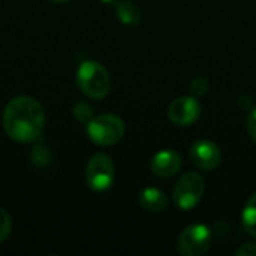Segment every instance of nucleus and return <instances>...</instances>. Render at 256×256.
Instances as JSON below:
<instances>
[{
  "label": "nucleus",
  "mask_w": 256,
  "mask_h": 256,
  "mask_svg": "<svg viewBox=\"0 0 256 256\" xmlns=\"http://www.w3.org/2000/svg\"><path fill=\"white\" fill-rule=\"evenodd\" d=\"M45 124L42 105L30 96L14 98L3 111V128L8 136L16 142L36 141Z\"/></svg>",
  "instance_id": "obj_1"
},
{
  "label": "nucleus",
  "mask_w": 256,
  "mask_h": 256,
  "mask_svg": "<svg viewBox=\"0 0 256 256\" xmlns=\"http://www.w3.org/2000/svg\"><path fill=\"white\" fill-rule=\"evenodd\" d=\"M76 84L92 99H104L111 88V76L104 64L94 60L81 63L76 72Z\"/></svg>",
  "instance_id": "obj_2"
},
{
  "label": "nucleus",
  "mask_w": 256,
  "mask_h": 256,
  "mask_svg": "<svg viewBox=\"0 0 256 256\" xmlns=\"http://www.w3.org/2000/svg\"><path fill=\"white\" fill-rule=\"evenodd\" d=\"M87 135L96 146H114L124 135V122L114 114H100L87 123Z\"/></svg>",
  "instance_id": "obj_3"
},
{
  "label": "nucleus",
  "mask_w": 256,
  "mask_h": 256,
  "mask_svg": "<svg viewBox=\"0 0 256 256\" xmlns=\"http://www.w3.org/2000/svg\"><path fill=\"white\" fill-rule=\"evenodd\" d=\"M206 192V182L198 172H186L176 183L172 200L180 210H192L200 204Z\"/></svg>",
  "instance_id": "obj_4"
},
{
  "label": "nucleus",
  "mask_w": 256,
  "mask_h": 256,
  "mask_svg": "<svg viewBox=\"0 0 256 256\" xmlns=\"http://www.w3.org/2000/svg\"><path fill=\"white\" fill-rule=\"evenodd\" d=\"M116 178V168L110 156L104 153H96L87 164L86 182L88 188L94 192L108 190Z\"/></svg>",
  "instance_id": "obj_5"
},
{
  "label": "nucleus",
  "mask_w": 256,
  "mask_h": 256,
  "mask_svg": "<svg viewBox=\"0 0 256 256\" xmlns=\"http://www.w3.org/2000/svg\"><path fill=\"white\" fill-rule=\"evenodd\" d=\"M178 252L184 256H202L212 246V231L202 224L184 228L178 237Z\"/></svg>",
  "instance_id": "obj_6"
},
{
  "label": "nucleus",
  "mask_w": 256,
  "mask_h": 256,
  "mask_svg": "<svg viewBox=\"0 0 256 256\" xmlns=\"http://www.w3.org/2000/svg\"><path fill=\"white\" fill-rule=\"evenodd\" d=\"M201 105L194 96H180L168 106V118L177 126H190L200 118Z\"/></svg>",
  "instance_id": "obj_7"
},
{
  "label": "nucleus",
  "mask_w": 256,
  "mask_h": 256,
  "mask_svg": "<svg viewBox=\"0 0 256 256\" xmlns=\"http://www.w3.org/2000/svg\"><path fill=\"white\" fill-rule=\"evenodd\" d=\"M192 162L202 171L216 170L222 162L220 148L210 140H200L190 148Z\"/></svg>",
  "instance_id": "obj_8"
},
{
  "label": "nucleus",
  "mask_w": 256,
  "mask_h": 256,
  "mask_svg": "<svg viewBox=\"0 0 256 256\" xmlns=\"http://www.w3.org/2000/svg\"><path fill=\"white\" fill-rule=\"evenodd\" d=\"M182 168V158L174 150H162L156 153L150 162V170L156 177L170 178Z\"/></svg>",
  "instance_id": "obj_9"
},
{
  "label": "nucleus",
  "mask_w": 256,
  "mask_h": 256,
  "mask_svg": "<svg viewBox=\"0 0 256 256\" xmlns=\"http://www.w3.org/2000/svg\"><path fill=\"white\" fill-rule=\"evenodd\" d=\"M140 206L150 213H162L170 207V200L160 189L147 188L138 196Z\"/></svg>",
  "instance_id": "obj_10"
},
{
  "label": "nucleus",
  "mask_w": 256,
  "mask_h": 256,
  "mask_svg": "<svg viewBox=\"0 0 256 256\" xmlns=\"http://www.w3.org/2000/svg\"><path fill=\"white\" fill-rule=\"evenodd\" d=\"M118 20L126 26H135L141 20V10L134 2H120L116 6Z\"/></svg>",
  "instance_id": "obj_11"
},
{
  "label": "nucleus",
  "mask_w": 256,
  "mask_h": 256,
  "mask_svg": "<svg viewBox=\"0 0 256 256\" xmlns=\"http://www.w3.org/2000/svg\"><path fill=\"white\" fill-rule=\"evenodd\" d=\"M242 219H243L244 230L250 236L256 237V194L252 195L249 198V201L246 202L244 210H243V214H242Z\"/></svg>",
  "instance_id": "obj_12"
},
{
  "label": "nucleus",
  "mask_w": 256,
  "mask_h": 256,
  "mask_svg": "<svg viewBox=\"0 0 256 256\" xmlns=\"http://www.w3.org/2000/svg\"><path fill=\"white\" fill-rule=\"evenodd\" d=\"M74 116L78 122H82V123H88L94 117L92 106H88L86 102H80L74 106Z\"/></svg>",
  "instance_id": "obj_13"
},
{
  "label": "nucleus",
  "mask_w": 256,
  "mask_h": 256,
  "mask_svg": "<svg viewBox=\"0 0 256 256\" xmlns=\"http://www.w3.org/2000/svg\"><path fill=\"white\" fill-rule=\"evenodd\" d=\"M10 230H12V219H10V214L0 207V243H3L9 234H10Z\"/></svg>",
  "instance_id": "obj_14"
},
{
  "label": "nucleus",
  "mask_w": 256,
  "mask_h": 256,
  "mask_svg": "<svg viewBox=\"0 0 256 256\" xmlns=\"http://www.w3.org/2000/svg\"><path fill=\"white\" fill-rule=\"evenodd\" d=\"M32 159H33V162H34L36 165H39V166H45V165H48V164H50L51 156H50V152H48V148H46V147L39 146V147H36V148L32 152Z\"/></svg>",
  "instance_id": "obj_15"
},
{
  "label": "nucleus",
  "mask_w": 256,
  "mask_h": 256,
  "mask_svg": "<svg viewBox=\"0 0 256 256\" xmlns=\"http://www.w3.org/2000/svg\"><path fill=\"white\" fill-rule=\"evenodd\" d=\"M208 90V81L202 76H198L190 84V92L194 96H204Z\"/></svg>",
  "instance_id": "obj_16"
},
{
  "label": "nucleus",
  "mask_w": 256,
  "mask_h": 256,
  "mask_svg": "<svg viewBox=\"0 0 256 256\" xmlns=\"http://www.w3.org/2000/svg\"><path fill=\"white\" fill-rule=\"evenodd\" d=\"M248 132H249V136L252 138V141L256 142V108L252 110V112L248 117Z\"/></svg>",
  "instance_id": "obj_17"
},
{
  "label": "nucleus",
  "mask_w": 256,
  "mask_h": 256,
  "mask_svg": "<svg viewBox=\"0 0 256 256\" xmlns=\"http://www.w3.org/2000/svg\"><path fill=\"white\" fill-rule=\"evenodd\" d=\"M238 256H256V244L254 243H246L243 244L238 250H237Z\"/></svg>",
  "instance_id": "obj_18"
},
{
  "label": "nucleus",
  "mask_w": 256,
  "mask_h": 256,
  "mask_svg": "<svg viewBox=\"0 0 256 256\" xmlns=\"http://www.w3.org/2000/svg\"><path fill=\"white\" fill-rule=\"evenodd\" d=\"M50 2H52V3H57V4H60V3H66V2H69V0H50Z\"/></svg>",
  "instance_id": "obj_19"
},
{
  "label": "nucleus",
  "mask_w": 256,
  "mask_h": 256,
  "mask_svg": "<svg viewBox=\"0 0 256 256\" xmlns=\"http://www.w3.org/2000/svg\"><path fill=\"white\" fill-rule=\"evenodd\" d=\"M102 2H104V3H112L114 0H102Z\"/></svg>",
  "instance_id": "obj_20"
}]
</instances>
